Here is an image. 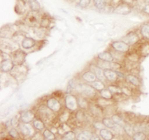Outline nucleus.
Masks as SVG:
<instances>
[{"label": "nucleus", "mask_w": 149, "mask_h": 140, "mask_svg": "<svg viewBox=\"0 0 149 140\" xmlns=\"http://www.w3.org/2000/svg\"><path fill=\"white\" fill-rule=\"evenodd\" d=\"M43 134H44V136H45V137L47 139L53 140V139H55V134H54L52 132V131H50L49 130H48V129L45 130Z\"/></svg>", "instance_id": "nucleus-36"}, {"label": "nucleus", "mask_w": 149, "mask_h": 140, "mask_svg": "<svg viewBox=\"0 0 149 140\" xmlns=\"http://www.w3.org/2000/svg\"><path fill=\"white\" fill-rule=\"evenodd\" d=\"M146 4H149V0H145Z\"/></svg>", "instance_id": "nucleus-43"}, {"label": "nucleus", "mask_w": 149, "mask_h": 140, "mask_svg": "<svg viewBox=\"0 0 149 140\" xmlns=\"http://www.w3.org/2000/svg\"><path fill=\"white\" fill-rule=\"evenodd\" d=\"M132 11V7L127 2H121L113 10V13L120 15H127Z\"/></svg>", "instance_id": "nucleus-7"}, {"label": "nucleus", "mask_w": 149, "mask_h": 140, "mask_svg": "<svg viewBox=\"0 0 149 140\" xmlns=\"http://www.w3.org/2000/svg\"><path fill=\"white\" fill-rule=\"evenodd\" d=\"M46 105L53 112H59L61 109V102L55 97H51L48 99L47 101Z\"/></svg>", "instance_id": "nucleus-8"}, {"label": "nucleus", "mask_w": 149, "mask_h": 140, "mask_svg": "<svg viewBox=\"0 0 149 140\" xmlns=\"http://www.w3.org/2000/svg\"><path fill=\"white\" fill-rule=\"evenodd\" d=\"M125 79H126L127 83H130V84L132 85L135 86V87H138V86L141 85V84L140 79L138 78V77H137L136 75H135V74H127V75L126 76V77H125Z\"/></svg>", "instance_id": "nucleus-16"}, {"label": "nucleus", "mask_w": 149, "mask_h": 140, "mask_svg": "<svg viewBox=\"0 0 149 140\" xmlns=\"http://www.w3.org/2000/svg\"><path fill=\"white\" fill-rule=\"evenodd\" d=\"M104 75L106 80L109 82H115L116 81L119 77L116 71L112 69H104Z\"/></svg>", "instance_id": "nucleus-15"}, {"label": "nucleus", "mask_w": 149, "mask_h": 140, "mask_svg": "<svg viewBox=\"0 0 149 140\" xmlns=\"http://www.w3.org/2000/svg\"><path fill=\"white\" fill-rule=\"evenodd\" d=\"M20 129L24 136H29L32 132V128L28 123H23L20 125Z\"/></svg>", "instance_id": "nucleus-24"}, {"label": "nucleus", "mask_w": 149, "mask_h": 140, "mask_svg": "<svg viewBox=\"0 0 149 140\" xmlns=\"http://www.w3.org/2000/svg\"><path fill=\"white\" fill-rule=\"evenodd\" d=\"M33 125L37 130H43L45 128V125L41 119H34L33 121Z\"/></svg>", "instance_id": "nucleus-31"}, {"label": "nucleus", "mask_w": 149, "mask_h": 140, "mask_svg": "<svg viewBox=\"0 0 149 140\" xmlns=\"http://www.w3.org/2000/svg\"><path fill=\"white\" fill-rule=\"evenodd\" d=\"M90 70H91V71L95 74L97 80H100L103 82H104L105 80H106L104 75V70L102 68H100V67H99L96 64H91V65L90 66Z\"/></svg>", "instance_id": "nucleus-9"}, {"label": "nucleus", "mask_w": 149, "mask_h": 140, "mask_svg": "<svg viewBox=\"0 0 149 140\" xmlns=\"http://www.w3.org/2000/svg\"><path fill=\"white\" fill-rule=\"evenodd\" d=\"M77 90H79L80 91V93L81 94H83V96H84L85 97L88 98H92L96 96V93H97V90L91 85L87 84V83H82V84H79L77 87Z\"/></svg>", "instance_id": "nucleus-1"}, {"label": "nucleus", "mask_w": 149, "mask_h": 140, "mask_svg": "<svg viewBox=\"0 0 149 140\" xmlns=\"http://www.w3.org/2000/svg\"><path fill=\"white\" fill-rule=\"evenodd\" d=\"M77 98H78V105L80 108L82 109H89L90 104L85 96H79Z\"/></svg>", "instance_id": "nucleus-22"}, {"label": "nucleus", "mask_w": 149, "mask_h": 140, "mask_svg": "<svg viewBox=\"0 0 149 140\" xmlns=\"http://www.w3.org/2000/svg\"><path fill=\"white\" fill-rule=\"evenodd\" d=\"M26 52L20 49H17L13 52V54L11 55V58L15 65H22L24 63L25 60L26 58Z\"/></svg>", "instance_id": "nucleus-5"}, {"label": "nucleus", "mask_w": 149, "mask_h": 140, "mask_svg": "<svg viewBox=\"0 0 149 140\" xmlns=\"http://www.w3.org/2000/svg\"><path fill=\"white\" fill-rule=\"evenodd\" d=\"M97 59L102 60L104 61H108V62H112L114 61V55H113L111 51L106 50L100 52L97 54Z\"/></svg>", "instance_id": "nucleus-13"}, {"label": "nucleus", "mask_w": 149, "mask_h": 140, "mask_svg": "<svg viewBox=\"0 0 149 140\" xmlns=\"http://www.w3.org/2000/svg\"><path fill=\"white\" fill-rule=\"evenodd\" d=\"M92 0H79V5L81 8H87L90 5Z\"/></svg>", "instance_id": "nucleus-37"}, {"label": "nucleus", "mask_w": 149, "mask_h": 140, "mask_svg": "<svg viewBox=\"0 0 149 140\" xmlns=\"http://www.w3.org/2000/svg\"><path fill=\"white\" fill-rule=\"evenodd\" d=\"M27 3L31 12L39 13L41 10V4L38 0H28Z\"/></svg>", "instance_id": "nucleus-17"}, {"label": "nucleus", "mask_w": 149, "mask_h": 140, "mask_svg": "<svg viewBox=\"0 0 149 140\" xmlns=\"http://www.w3.org/2000/svg\"><path fill=\"white\" fill-rule=\"evenodd\" d=\"M123 128L125 131L126 132V134H128L130 136H132L133 134H135L133 130V125H130V124H125V125H124Z\"/></svg>", "instance_id": "nucleus-34"}, {"label": "nucleus", "mask_w": 149, "mask_h": 140, "mask_svg": "<svg viewBox=\"0 0 149 140\" xmlns=\"http://www.w3.org/2000/svg\"><path fill=\"white\" fill-rule=\"evenodd\" d=\"M99 93H100V97L103 98V99H110V100L113 99V94L109 88H106L102 90L101 91L99 92Z\"/></svg>", "instance_id": "nucleus-26"}, {"label": "nucleus", "mask_w": 149, "mask_h": 140, "mask_svg": "<svg viewBox=\"0 0 149 140\" xmlns=\"http://www.w3.org/2000/svg\"><path fill=\"white\" fill-rule=\"evenodd\" d=\"M108 88L111 91V93H113V95L122 93V87H120V86L119 85H109V87H108Z\"/></svg>", "instance_id": "nucleus-32"}, {"label": "nucleus", "mask_w": 149, "mask_h": 140, "mask_svg": "<svg viewBox=\"0 0 149 140\" xmlns=\"http://www.w3.org/2000/svg\"><path fill=\"white\" fill-rule=\"evenodd\" d=\"M124 41L129 44L130 45L138 43L140 41V36L135 32H130L126 36L124 37Z\"/></svg>", "instance_id": "nucleus-10"}, {"label": "nucleus", "mask_w": 149, "mask_h": 140, "mask_svg": "<svg viewBox=\"0 0 149 140\" xmlns=\"http://www.w3.org/2000/svg\"><path fill=\"white\" fill-rule=\"evenodd\" d=\"M90 140H100V138L98 135H97V134H93Z\"/></svg>", "instance_id": "nucleus-41"}, {"label": "nucleus", "mask_w": 149, "mask_h": 140, "mask_svg": "<svg viewBox=\"0 0 149 140\" xmlns=\"http://www.w3.org/2000/svg\"><path fill=\"white\" fill-rule=\"evenodd\" d=\"M100 136L104 140H112L114 137L113 133L106 128H102L100 130Z\"/></svg>", "instance_id": "nucleus-19"}, {"label": "nucleus", "mask_w": 149, "mask_h": 140, "mask_svg": "<svg viewBox=\"0 0 149 140\" xmlns=\"http://www.w3.org/2000/svg\"><path fill=\"white\" fill-rule=\"evenodd\" d=\"M61 140H71V139H67V138H65V137H63L62 139H61Z\"/></svg>", "instance_id": "nucleus-42"}, {"label": "nucleus", "mask_w": 149, "mask_h": 140, "mask_svg": "<svg viewBox=\"0 0 149 140\" xmlns=\"http://www.w3.org/2000/svg\"><path fill=\"white\" fill-rule=\"evenodd\" d=\"M90 112L95 116H100L103 115V110L101 109V106H99L98 104H90L89 107Z\"/></svg>", "instance_id": "nucleus-21"}, {"label": "nucleus", "mask_w": 149, "mask_h": 140, "mask_svg": "<svg viewBox=\"0 0 149 140\" xmlns=\"http://www.w3.org/2000/svg\"><path fill=\"white\" fill-rule=\"evenodd\" d=\"M20 118L22 122L25 123H29L34 120L35 115L32 111L26 110L23 111L20 113Z\"/></svg>", "instance_id": "nucleus-12"}, {"label": "nucleus", "mask_w": 149, "mask_h": 140, "mask_svg": "<svg viewBox=\"0 0 149 140\" xmlns=\"http://www.w3.org/2000/svg\"><path fill=\"white\" fill-rule=\"evenodd\" d=\"M132 137L133 140H145L146 139V135L143 131H139L135 133Z\"/></svg>", "instance_id": "nucleus-33"}, {"label": "nucleus", "mask_w": 149, "mask_h": 140, "mask_svg": "<svg viewBox=\"0 0 149 140\" xmlns=\"http://www.w3.org/2000/svg\"><path fill=\"white\" fill-rule=\"evenodd\" d=\"M93 1L94 7L100 11L106 10V8L107 7L108 0H93Z\"/></svg>", "instance_id": "nucleus-20"}, {"label": "nucleus", "mask_w": 149, "mask_h": 140, "mask_svg": "<svg viewBox=\"0 0 149 140\" xmlns=\"http://www.w3.org/2000/svg\"><path fill=\"white\" fill-rule=\"evenodd\" d=\"M111 118L113 120V122H114L116 125H120V126H123V127L124 125H125V121H124V120L122 119V117H121L120 115H117V114H115V115H112Z\"/></svg>", "instance_id": "nucleus-29"}, {"label": "nucleus", "mask_w": 149, "mask_h": 140, "mask_svg": "<svg viewBox=\"0 0 149 140\" xmlns=\"http://www.w3.org/2000/svg\"><path fill=\"white\" fill-rule=\"evenodd\" d=\"M141 34L143 37L149 39V23H145L141 26Z\"/></svg>", "instance_id": "nucleus-28"}, {"label": "nucleus", "mask_w": 149, "mask_h": 140, "mask_svg": "<svg viewBox=\"0 0 149 140\" xmlns=\"http://www.w3.org/2000/svg\"><path fill=\"white\" fill-rule=\"evenodd\" d=\"M112 49L114 50L115 52L125 53L130 50V45L125 42V41H114L111 44Z\"/></svg>", "instance_id": "nucleus-3"}, {"label": "nucleus", "mask_w": 149, "mask_h": 140, "mask_svg": "<svg viewBox=\"0 0 149 140\" xmlns=\"http://www.w3.org/2000/svg\"><path fill=\"white\" fill-rule=\"evenodd\" d=\"M15 66V64L12 58H2L1 61V71L3 73L10 72Z\"/></svg>", "instance_id": "nucleus-6"}, {"label": "nucleus", "mask_w": 149, "mask_h": 140, "mask_svg": "<svg viewBox=\"0 0 149 140\" xmlns=\"http://www.w3.org/2000/svg\"><path fill=\"white\" fill-rule=\"evenodd\" d=\"M92 135H93V134H92L90 131H83L77 135V140H90V139H91L92 137Z\"/></svg>", "instance_id": "nucleus-25"}, {"label": "nucleus", "mask_w": 149, "mask_h": 140, "mask_svg": "<svg viewBox=\"0 0 149 140\" xmlns=\"http://www.w3.org/2000/svg\"><path fill=\"white\" fill-rule=\"evenodd\" d=\"M63 137H65V138L68 139L75 140L76 134L73 131H67V132H65L64 134Z\"/></svg>", "instance_id": "nucleus-38"}, {"label": "nucleus", "mask_w": 149, "mask_h": 140, "mask_svg": "<svg viewBox=\"0 0 149 140\" xmlns=\"http://www.w3.org/2000/svg\"><path fill=\"white\" fill-rule=\"evenodd\" d=\"M143 12L146 14L149 15V4H146L143 8Z\"/></svg>", "instance_id": "nucleus-40"}, {"label": "nucleus", "mask_w": 149, "mask_h": 140, "mask_svg": "<svg viewBox=\"0 0 149 140\" xmlns=\"http://www.w3.org/2000/svg\"><path fill=\"white\" fill-rule=\"evenodd\" d=\"M36 13L34 12H31L26 15L25 18V23L29 26V28H36L38 26H39L40 23V19H39Z\"/></svg>", "instance_id": "nucleus-4"}, {"label": "nucleus", "mask_w": 149, "mask_h": 140, "mask_svg": "<svg viewBox=\"0 0 149 140\" xmlns=\"http://www.w3.org/2000/svg\"><path fill=\"white\" fill-rule=\"evenodd\" d=\"M52 20L51 18L47 15H44L41 17L40 23H39V27L44 28V29H47L50 26Z\"/></svg>", "instance_id": "nucleus-18"}, {"label": "nucleus", "mask_w": 149, "mask_h": 140, "mask_svg": "<svg viewBox=\"0 0 149 140\" xmlns=\"http://www.w3.org/2000/svg\"><path fill=\"white\" fill-rule=\"evenodd\" d=\"M36 39L30 36H25L21 40V47L25 50L31 49L36 45Z\"/></svg>", "instance_id": "nucleus-11"}, {"label": "nucleus", "mask_w": 149, "mask_h": 140, "mask_svg": "<svg viewBox=\"0 0 149 140\" xmlns=\"http://www.w3.org/2000/svg\"><path fill=\"white\" fill-rule=\"evenodd\" d=\"M9 135L13 137V138H16V137L18 136V132H17L15 128H11L9 131Z\"/></svg>", "instance_id": "nucleus-39"}, {"label": "nucleus", "mask_w": 149, "mask_h": 140, "mask_svg": "<svg viewBox=\"0 0 149 140\" xmlns=\"http://www.w3.org/2000/svg\"><path fill=\"white\" fill-rule=\"evenodd\" d=\"M81 79L84 80L86 83H92L93 82H95V80H97V77H96L95 74L91 71V70H88V71H86L81 74Z\"/></svg>", "instance_id": "nucleus-14"}, {"label": "nucleus", "mask_w": 149, "mask_h": 140, "mask_svg": "<svg viewBox=\"0 0 149 140\" xmlns=\"http://www.w3.org/2000/svg\"><path fill=\"white\" fill-rule=\"evenodd\" d=\"M141 54L142 55H149V43L143 44L141 46Z\"/></svg>", "instance_id": "nucleus-35"}, {"label": "nucleus", "mask_w": 149, "mask_h": 140, "mask_svg": "<svg viewBox=\"0 0 149 140\" xmlns=\"http://www.w3.org/2000/svg\"><path fill=\"white\" fill-rule=\"evenodd\" d=\"M92 86L97 91H101L102 90H103L104 88H106V85H105V83L103 81H101L100 80H95L93 83H90Z\"/></svg>", "instance_id": "nucleus-23"}, {"label": "nucleus", "mask_w": 149, "mask_h": 140, "mask_svg": "<svg viewBox=\"0 0 149 140\" xmlns=\"http://www.w3.org/2000/svg\"><path fill=\"white\" fill-rule=\"evenodd\" d=\"M65 106L69 111H74L77 109L78 105V98L74 95L69 94L66 95L65 97Z\"/></svg>", "instance_id": "nucleus-2"}, {"label": "nucleus", "mask_w": 149, "mask_h": 140, "mask_svg": "<svg viewBox=\"0 0 149 140\" xmlns=\"http://www.w3.org/2000/svg\"><path fill=\"white\" fill-rule=\"evenodd\" d=\"M97 104H98L101 107H103V106H108L111 104V102L110 99H106L100 97L97 99Z\"/></svg>", "instance_id": "nucleus-30"}, {"label": "nucleus", "mask_w": 149, "mask_h": 140, "mask_svg": "<svg viewBox=\"0 0 149 140\" xmlns=\"http://www.w3.org/2000/svg\"><path fill=\"white\" fill-rule=\"evenodd\" d=\"M102 123H103V124L104 125V126L109 128H113V129L117 125L114 122H113L112 118H103V120H102Z\"/></svg>", "instance_id": "nucleus-27"}]
</instances>
